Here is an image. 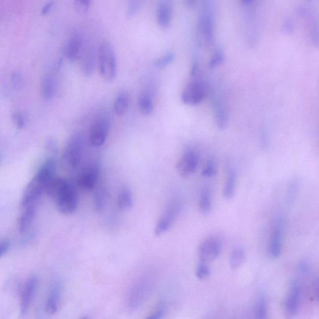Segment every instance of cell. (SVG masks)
I'll return each mask as SVG.
<instances>
[{
  "label": "cell",
  "mask_w": 319,
  "mask_h": 319,
  "mask_svg": "<svg viewBox=\"0 0 319 319\" xmlns=\"http://www.w3.org/2000/svg\"><path fill=\"white\" fill-rule=\"evenodd\" d=\"M45 193L56 199L58 210L63 214L71 215L78 205V196L74 187L62 178L56 177L47 187Z\"/></svg>",
  "instance_id": "6da1fadb"
},
{
  "label": "cell",
  "mask_w": 319,
  "mask_h": 319,
  "mask_svg": "<svg viewBox=\"0 0 319 319\" xmlns=\"http://www.w3.org/2000/svg\"><path fill=\"white\" fill-rule=\"evenodd\" d=\"M97 66L103 79L111 82L116 78L117 73V62L116 53L109 42H103L97 50Z\"/></svg>",
  "instance_id": "7a4b0ae2"
},
{
  "label": "cell",
  "mask_w": 319,
  "mask_h": 319,
  "mask_svg": "<svg viewBox=\"0 0 319 319\" xmlns=\"http://www.w3.org/2000/svg\"><path fill=\"white\" fill-rule=\"evenodd\" d=\"M84 152L83 136L74 133L70 137L64 152V158L72 168H76L81 163Z\"/></svg>",
  "instance_id": "3957f363"
},
{
  "label": "cell",
  "mask_w": 319,
  "mask_h": 319,
  "mask_svg": "<svg viewBox=\"0 0 319 319\" xmlns=\"http://www.w3.org/2000/svg\"><path fill=\"white\" fill-rule=\"evenodd\" d=\"M209 0H205L203 13L198 22V33L201 41L206 46H210L214 41V25Z\"/></svg>",
  "instance_id": "277c9868"
},
{
  "label": "cell",
  "mask_w": 319,
  "mask_h": 319,
  "mask_svg": "<svg viewBox=\"0 0 319 319\" xmlns=\"http://www.w3.org/2000/svg\"><path fill=\"white\" fill-rule=\"evenodd\" d=\"M109 132V123L106 118L99 117L91 126L89 142L91 146L100 147L106 142Z\"/></svg>",
  "instance_id": "5b68a950"
},
{
  "label": "cell",
  "mask_w": 319,
  "mask_h": 319,
  "mask_svg": "<svg viewBox=\"0 0 319 319\" xmlns=\"http://www.w3.org/2000/svg\"><path fill=\"white\" fill-rule=\"evenodd\" d=\"M87 40L81 32H76L67 40L64 49L65 58L71 62L79 60L83 52Z\"/></svg>",
  "instance_id": "8992f818"
},
{
  "label": "cell",
  "mask_w": 319,
  "mask_h": 319,
  "mask_svg": "<svg viewBox=\"0 0 319 319\" xmlns=\"http://www.w3.org/2000/svg\"><path fill=\"white\" fill-rule=\"evenodd\" d=\"M43 193H45V187L37 176L35 175L25 189L21 203L22 208L37 205Z\"/></svg>",
  "instance_id": "52a82bcc"
},
{
  "label": "cell",
  "mask_w": 319,
  "mask_h": 319,
  "mask_svg": "<svg viewBox=\"0 0 319 319\" xmlns=\"http://www.w3.org/2000/svg\"><path fill=\"white\" fill-rule=\"evenodd\" d=\"M222 250V242L217 237H210L200 244L198 248V256L201 261L207 262L214 261L219 256Z\"/></svg>",
  "instance_id": "ba28073f"
},
{
  "label": "cell",
  "mask_w": 319,
  "mask_h": 319,
  "mask_svg": "<svg viewBox=\"0 0 319 319\" xmlns=\"http://www.w3.org/2000/svg\"><path fill=\"white\" fill-rule=\"evenodd\" d=\"M151 283L147 278L138 279L129 293L128 305L131 309L138 308L144 302L149 293Z\"/></svg>",
  "instance_id": "9c48e42d"
},
{
  "label": "cell",
  "mask_w": 319,
  "mask_h": 319,
  "mask_svg": "<svg viewBox=\"0 0 319 319\" xmlns=\"http://www.w3.org/2000/svg\"><path fill=\"white\" fill-rule=\"evenodd\" d=\"M180 212V203L178 201H173L168 206L167 210L159 220L155 228L156 236H160L169 230L172 226Z\"/></svg>",
  "instance_id": "30bf717a"
},
{
  "label": "cell",
  "mask_w": 319,
  "mask_h": 319,
  "mask_svg": "<svg viewBox=\"0 0 319 319\" xmlns=\"http://www.w3.org/2000/svg\"><path fill=\"white\" fill-rule=\"evenodd\" d=\"M206 94V88L202 83L193 82L189 84L182 91V101L187 105H198L203 102Z\"/></svg>",
  "instance_id": "8fae6325"
},
{
  "label": "cell",
  "mask_w": 319,
  "mask_h": 319,
  "mask_svg": "<svg viewBox=\"0 0 319 319\" xmlns=\"http://www.w3.org/2000/svg\"><path fill=\"white\" fill-rule=\"evenodd\" d=\"M199 157L196 152L189 150L185 152L176 165L180 177L186 178L195 172L198 165Z\"/></svg>",
  "instance_id": "7c38bea8"
},
{
  "label": "cell",
  "mask_w": 319,
  "mask_h": 319,
  "mask_svg": "<svg viewBox=\"0 0 319 319\" xmlns=\"http://www.w3.org/2000/svg\"><path fill=\"white\" fill-rule=\"evenodd\" d=\"M99 175V166L97 164L87 166L77 179V186L83 191H92L97 184Z\"/></svg>",
  "instance_id": "4fadbf2b"
},
{
  "label": "cell",
  "mask_w": 319,
  "mask_h": 319,
  "mask_svg": "<svg viewBox=\"0 0 319 319\" xmlns=\"http://www.w3.org/2000/svg\"><path fill=\"white\" fill-rule=\"evenodd\" d=\"M81 69L84 76H91L95 71L96 63H97V51L96 53L93 46L87 40L83 53L79 59Z\"/></svg>",
  "instance_id": "5bb4252c"
},
{
  "label": "cell",
  "mask_w": 319,
  "mask_h": 319,
  "mask_svg": "<svg viewBox=\"0 0 319 319\" xmlns=\"http://www.w3.org/2000/svg\"><path fill=\"white\" fill-rule=\"evenodd\" d=\"M60 63H58L55 67L51 71L46 74L42 80L41 84V93L42 97L44 100H49L52 99L55 95L56 89V73L60 66Z\"/></svg>",
  "instance_id": "9a60e30c"
},
{
  "label": "cell",
  "mask_w": 319,
  "mask_h": 319,
  "mask_svg": "<svg viewBox=\"0 0 319 319\" xmlns=\"http://www.w3.org/2000/svg\"><path fill=\"white\" fill-rule=\"evenodd\" d=\"M38 282L39 279L36 276H32L28 279L27 284L23 288L22 299H21L20 309L22 315L27 313L30 304L38 286Z\"/></svg>",
  "instance_id": "2e32d148"
},
{
  "label": "cell",
  "mask_w": 319,
  "mask_h": 319,
  "mask_svg": "<svg viewBox=\"0 0 319 319\" xmlns=\"http://www.w3.org/2000/svg\"><path fill=\"white\" fill-rule=\"evenodd\" d=\"M301 292V285L295 281L290 287L286 300L285 309L288 316H294L299 310Z\"/></svg>",
  "instance_id": "e0dca14e"
},
{
  "label": "cell",
  "mask_w": 319,
  "mask_h": 319,
  "mask_svg": "<svg viewBox=\"0 0 319 319\" xmlns=\"http://www.w3.org/2000/svg\"><path fill=\"white\" fill-rule=\"evenodd\" d=\"M283 227L279 223L274 228L269 243L268 253L273 259H276L281 254V243H282Z\"/></svg>",
  "instance_id": "ac0fdd59"
},
{
  "label": "cell",
  "mask_w": 319,
  "mask_h": 319,
  "mask_svg": "<svg viewBox=\"0 0 319 319\" xmlns=\"http://www.w3.org/2000/svg\"><path fill=\"white\" fill-rule=\"evenodd\" d=\"M61 293V285L58 283H55L51 287L46 303L45 310L48 314H55L57 313L60 306Z\"/></svg>",
  "instance_id": "d6986e66"
},
{
  "label": "cell",
  "mask_w": 319,
  "mask_h": 319,
  "mask_svg": "<svg viewBox=\"0 0 319 319\" xmlns=\"http://www.w3.org/2000/svg\"><path fill=\"white\" fill-rule=\"evenodd\" d=\"M172 9L170 3L168 1L162 2L157 9V23L161 28H168L172 22Z\"/></svg>",
  "instance_id": "ffe728a7"
},
{
  "label": "cell",
  "mask_w": 319,
  "mask_h": 319,
  "mask_svg": "<svg viewBox=\"0 0 319 319\" xmlns=\"http://www.w3.org/2000/svg\"><path fill=\"white\" fill-rule=\"evenodd\" d=\"M22 209V214L21 215L19 220V229L20 233H24L33 222L37 210V205H30Z\"/></svg>",
  "instance_id": "44dd1931"
},
{
  "label": "cell",
  "mask_w": 319,
  "mask_h": 319,
  "mask_svg": "<svg viewBox=\"0 0 319 319\" xmlns=\"http://www.w3.org/2000/svg\"><path fill=\"white\" fill-rule=\"evenodd\" d=\"M130 105V97L128 93H119L113 103V111L118 117L123 116L128 112Z\"/></svg>",
  "instance_id": "7402d4cb"
},
{
  "label": "cell",
  "mask_w": 319,
  "mask_h": 319,
  "mask_svg": "<svg viewBox=\"0 0 319 319\" xmlns=\"http://www.w3.org/2000/svg\"><path fill=\"white\" fill-rule=\"evenodd\" d=\"M215 118L218 128L224 130L227 124V112L224 105L220 100L215 103Z\"/></svg>",
  "instance_id": "603a6c76"
},
{
  "label": "cell",
  "mask_w": 319,
  "mask_h": 319,
  "mask_svg": "<svg viewBox=\"0 0 319 319\" xmlns=\"http://www.w3.org/2000/svg\"><path fill=\"white\" fill-rule=\"evenodd\" d=\"M133 203L132 191L128 187H124L120 191L117 198V206L122 210H130Z\"/></svg>",
  "instance_id": "cb8c5ba5"
},
{
  "label": "cell",
  "mask_w": 319,
  "mask_h": 319,
  "mask_svg": "<svg viewBox=\"0 0 319 319\" xmlns=\"http://www.w3.org/2000/svg\"><path fill=\"white\" fill-rule=\"evenodd\" d=\"M236 178L237 175L235 169L233 167L229 168L223 190V194L225 198L227 199L233 198L234 191H235Z\"/></svg>",
  "instance_id": "d4e9b609"
},
{
  "label": "cell",
  "mask_w": 319,
  "mask_h": 319,
  "mask_svg": "<svg viewBox=\"0 0 319 319\" xmlns=\"http://www.w3.org/2000/svg\"><path fill=\"white\" fill-rule=\"evenodd\" d=\"M138 109L143 116H149L154 111V102L151 95L143 93L138 100Z\"/></svg>",
  "instance_id": "484cf974"
},
{
  "label": "cell",
  "mask_w": 319,
  "mask_h": 319,
  "mask_svg": "<svg viewBox=\"0 0 319 319\" xmlns=\"http://www.w3.org/2000/svg\"><path fill=\"white\" fill-rule=\"evenodd\" d=\"M212 208V199L210 190L205 188L201 191L199 200V209L203 215H208Z\"/></svg>",
  "instance_id": "4316f807"
},
{
  "label": "cell",
  "mask_w": 319,
  "mask_h": 319,
  "mask_svg": "<svg viewBox=\"0 0 319 319\" xmlns=\"http://www.w3.org/2000/svg\"><path fill=\"white\" fill-rule=\"evenodd\" d=\"M245 252L242 248L234 249L229 258V263L231 268L233 269L239 268L245 261Z\"/></svg>",
  "instance_id": "83f0119b"
},
{
  "label": "cell",
  "mask_w": 319,
  "mask_h": 319,
  "mask_svg": "<svg viewBox=\"0 0 319 319\" xmlns=\"http://www.w3.org/2000/svg\"><path fill=\"white\" fill-rule=\"evenodd\" d=\"M107 198V192L104 188H99L94 196V206L96 212H100L104 209Z\"/></svg>",
  "instance_id": "f1b7e54d"
},
{
  "label": "cell",
  "mask_w": 319,
  "mask_h": 319,
  "mask_svg": "<svg viewBox=\"0 0 319 319\" xmlns=\"http://www.w3.org/2000/svg\"><path fill=\"white\" fill-rule=\"evenodd\" d=\"M175 55L172 52L166 53L161 57L156 59L154 62V67L159 69H162L168 66L174 61Z\"/></svg>",
  "instance_id": "f546056e"
},
{
  "label": "cell",
  "mask_w": 319,
  "mask_h": 319,
  "mask_svg": "<svg viewBox=\"0 0 319 319\" xmlns=\"http://www.w3.org/2000/svg\"><path fill=\"white\" fill-rule=\"evenodd\" d=\"M309 36L313 45L319 47V26L314 18H309Z\"/></svg>",
  "instance_id": "4dcf8cb0"
},
{
  "label": "cell",
  "mask_w": 319,
  "mask_h": 319,
  "mask_svg": "<svg viewBox=\"0 0 319 319\" xmlns=\"http://www.w3.org/2000/svg\"><path fill=\"white\" fill-rule=\"evenodd\" d=\"M255 318L263 319L267 318V306L266 300L261 297L258 299L255 307Z\"/></svg>",
  "instance_id": "1f68e13d"
},
{
  "label": "cell",
  "mask_w": 319,
  "mask_h": 319,
  "mask_svg": "<svg viewBox=\"0 0 319 319\" xmlns=\"http://www.w3.org/2000/svg\"><path fill=\"white\" fill-rule=\"evenodd\" d=\"M224 61V55L223 51L221 48H218L215 49L213 51L212 56H211L210 62H209V67L211 69L220 66Z\"/></svg>",
  "instance_id": "d6a6232c"
},
{
  "label": "cell",
  "mask_w": 319,
  "mask_h": 319,
  "mask_svg": "<svg viewBox=\"0 0 319 319\" xmlns=\"http://www.w3.org/2000/svg\"><path fill=\"white\" fill-rule=\"evenodd\" d=\"M217 173V168L214 160H208L204 166L201 175L205 178H211L214 177Z\"/></svg>",
  "instance_id": "836d02e7"
},
{
  "label": "cell",
  "mask_w": 319,
  "mask_h": 319,
  "mask_svg": "<svg viewBox=\"0 0 319 319\" xmlns=\"http://www.w3.org/2000/svg\"><path fill=\"white\" fill-rule=\"evenodd\" d=\"M12 121L14 126L18 130H22L27 126V121L24 114L20 111H15L12 114Z\"/></svg>",
  "instance_id": "e575fe53"
},
{
  "label": "cell",
  "mask_w": 319,
  "mask_h": 319,
  "mask_svg": "<svg viewBox=\"0 0 319 319\" xmlns=\"http://www.w3.org/2000/svg\"><path fill=\"white\" fill-rule=\"evenodd\" d=\"M11 83L14 88L20 90L25 84L24 77L20 71H15L11 74Z\"/></svg>",
  "instance_id": "d590c367"
},
{
  "label": "cell",
  "mask_w": 319,
  "mask_h": 319,
  "mask_svg": "<svg viewBox=\"0 0 319 319\" xmlns=\"http://www.w3.org/2000/svg\"><path fill=\"white\" fill-rule=\"evenodd\" d=\"M195 274L196 278L200 279V280H203V279L208 278L210 276V267L206 264V262L202 261L199 262L196 267Z\"/></svg>",
  "instance_id": "8d00e7d4"
},
{
  "label": "cell",
  "mask_w": 319,
  "mask_h": 319,
  "mask_svg": "<svg viewBox=\"0 0 319 319\" xmlns=\"http://www.w3.org/2000/svg\"><path fill=\"white\" fill-rule=\"evenodd\" d=\"M142 0H129L128 9V15L132 17L137 13L141 5Z\"/></svg>",
  "instance_id": "74e56055"
},
{
  "label": "cell",
  "mask_w": 319,
  "mask_h": 319,
  "mask_svg": "<svg viewBox=\"0 0 319 319\" xmlns=\"http://www.w3.org/2000/svg\"><path fill=\"white\" fill-rule=\"evenodd\" d=\"M165 313V305L162 303L159 304L158 306L157 307L156 310L154 311L153 314L148 318L149 319H159L162 318Z\"/></svg>",
  "instance_id": "f35d334b"
},
{
  "label": "cell",
  "mask_w": 319,
  "mask_h": 319,
  "mask_svg": "<svg viewBox=\"0 0 319 319\" xmlns=\"http://www.w3.org/2000/svg\"><path fill=\"white\" fill-rule=\"evenodd\" d=\"M11 247V243L8 239L2 241L0 243V257H3L9 252Z\"/></svg>",
  "instance_id": "ab89813d"
},
{
  "label": "cell",
  "mask_w": 319,
  "mask_h": 319,
  "mask_svg": "<svg viewBox=\"0 0 319 319\" xmlns=\"http://www.w3.org/2000/svg\"><path fill=\"white\" fill-rule=\"evenodd\" d=\"M45 147L48 151L51 152V153H55L57 149L56 147V144L55 140L53 138H48L45 142Z\"/></svg>",
  "instance_id": "60d3db41"
},
{
  "label": "cell",
  "mask_w": 319,
  "mask_h": 319,
  "mask_svg": "<svg viewBox=\"0 0 319 319\" xmlns=\"http://www.w3.org/2000/svg\"><path fill=\"white\" fill-rule=\"evenodd\" d=\"M77 6L81 10H88L91 4V0H76Z\"/></svg>",
  "instance_id": "b9f144b4"
},
{
  "label": "cell",
  "mask_w": 319,
  "mask_h": 319,
  "mask_svg": "<svg viewBox=\"0 0 319 319\" xmlns=\"http://www.w3.org/2000/svg\"><path fill=\"white\" fill-rule=\"evenodd\" d=\"M313 294L316 300L319 301V278L314 281L313 286Z\"/></svg>",
  "instance_id": "7bdbcfd3"
},
{
  "label": "cell",
  "mask_w": 319,
  "mask_h": 319,
  "mask_svg": "<svg viewBox=\"0 0 319 319\" xmlns=\"http://www.w3.org/2000/svg\"><path fill=\"white\" fill-rule=\"evenodd\" d=\"M53 5V1L48 2V3L46 4L44 6L43 9H42L41 15L43 16L48 15V14L50 12L51 9H52Z\"/></svg>",
  "instance_id": "ee69618b"
},
{
  "label": "cell",
  "mask_w": 319,
  "mask_h": 319,
  "mask_svg": "<svg viewBox=\"0 0 319 319\" xmlns=\"http://www.w3.org/2000/svg\"><path fill=\"white\" fill-rule=\"evenodd\" d=\"M185 3L190 8H193L196 6L197 0H184Z\"/></svg>",
  "instance_id": "f6af8a7d"
},
{
  "label": "cell",
  "mask_w": 319,
  "mask_h": 319,
  "mask_svg": "<svg viewBox=\"0 0 319 319\" xmlns=\"http://www.w3.org/2000/svg\"><path fill=\"white\" fill-rule=\"evenodd\" d=\"M285 28L286 31L288 32H292L293 30V26L291 22H288H288H286L285 23Z\"/></svg>",
  "instance_id": "bcb514c9"
},
{
  "label": "cell",
  "mask_w": 319,
  "mask_h": 319,
  "mask_svg": "<svg viewBox=\"0 0 319 319\" xmlns=\"http://www.w3.org/2000/svg\"><path fill=\"white\" fill-rule=\"evenodd\" d=\"M244 4H249L252 3L253 0H241Z\"/></svg>",
  "instance_id": "7dc6e473"
}]
</instances>
